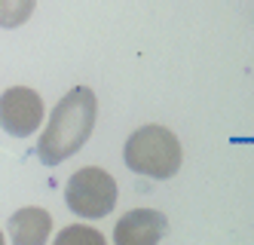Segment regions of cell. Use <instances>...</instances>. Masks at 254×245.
<instances>
[{"mask_svg":"<svg viewBox=\"0 0 254 245\" xmlns=\"http://www.w3.org/2000/svg\"><path fill=\"white\" fill-rule=\"evenodd\" d=\"M6 233L12 245H43L52 233V215L37 205L19 209L6 218Z\"/></svg>","mask_w":254,"mask_h":245,"instance_id":"cell-6","label":"cell"},{"mask_svg":"<svg viewBox=\"0 0 254 245\" xmlns=\"http://www.w3.org/2000/svg\"><path fill=\"white\" fill-rule=\"evenodd\" d=\"M117 181L95 165L77 168L64 187V202L77 218H107L117 209Z\"/></svg>","mask_w":254,"mask_h":245,"instance_id":"cell-3","label":"cell"},{"mask_svg":"<svg viewBox=\"0 0 254 245\" xmlns=\"http://www.w3.org/2000/svg\"><path fill=\"white\" fill-rule=\"evenodd\" d=\"M95 114H98L95 92L89 86H74L56 104V110H52L49 120H46V129H43L40 144H37L40 163L43 165H59L67 157H74L86 144V138L92 135Z\"/></svg>","mask_w":254,"mask_h":245,"instance_id":"cell-1","label":"cell"},{"mask_svg":"<svg viewBox=\"0 0 254 245\" xmlns=\"http://www.w3.org/2000/svg\"><path fill=\"white\" fill-rule=\"evenodd\" d=\"M52 245H107L104 236L95 230V227H86V224H70L64 227Z\"/></svg>","mask_w":254,"mask_h":245,"instance_id":"cell-7","label":"cell"},{"mask_svg":"<svg viewBox=\"0 0 254 245\" xmlns=\"http://www.w3.org/2000/svg\"><path fill=\"white\" fill-rule=\"evenodd\" d=\"M169 233V221L156 209H132L114 227V245H156Z\"/></svg>","mask_w":254,"mask_h":245,"instance_id":"cell-5","label":"cell"},{"mask_svg":"<svg viewBox=\"0 0 254 245\" xmlns=\"http://www.w3.org/2000/svg\"><path fill=\"white\" fill-rule=\"evenodd\" d=\"M123 160L135 175L166 181L181 168V141L166 126H141L126 141Z\"/></svg>","mask_w":254,"mask_h":245,"instance_id":"cell-2","label":"cell"},{"mask_svg":"<svg viewBox=\"0 0 254 245\" xmlns=\"http://www.w3.org/2000/svg\"><path fill=\"white\" fill-rule=\"evenodd\" d=\"M0 117L12 138H28L43 123V98L28 86H12L0 98Z\"/></svg>","mask_w":254,"mask_h":245,"instance_id":"cell-4","label":"cell"}]
</instances>
